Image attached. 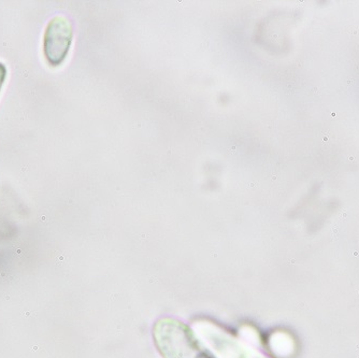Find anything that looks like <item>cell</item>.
I'll use <instances>...</instances> for the list:
<instances>
[{"instance_id":"obj_1","label":"cell","mask_w":359,"mask_h":358,"mask_svg":"<svg viewBox=\"0 0 359 358\" xmlns=\"http://www.w3.org/2000/svg\"><path fill=\"white\" fill-rule=\"evenodd\" d=\"M155 343L163 358H206L194 332L183 323L161 319L154 329Z\"/></svg>"},{"instance_id":"obj_4","label":"cell","mask_w":359,"mask_h":358,"mask_svg":"<svg viewBox=\"0 0 359 358\" xmlns=\"http://www.w3.org/2000/svg\"><path fill=\"white\" fill-rule=\"evenodd\" d=\"M206 358H209V357H208V356H206Z\"/></svg>"},{"instance_id":"obj_2","label":"cell","mask_w":359,"mask_h":358,"mask_svg":"<svg viewBox=\"0 0 359 358\" xmlns=\"http://www.w3.org/2000/svg\"><path fill=\"white\" fill-rule=\"evenodd\" d=\"M72 37V25L66 17L55 16L47 24L43 38V53L51 66H59L66 59Z\"/></svg>"},{"instance_id":"obj_3","label":"cell","mask_w":359,"mask_h":358,"mask_svg":"<svg viewBox=\"0 0 359 358\" xmlns=\"http://www.w3.org/2000/svg\"><path fill=\"white\" fill-rule=\"evenodd\" d=\"M5 76H7V68L2 62H0V90H1L3 82L5 80Z\"/></svg>"}]
</instances>
